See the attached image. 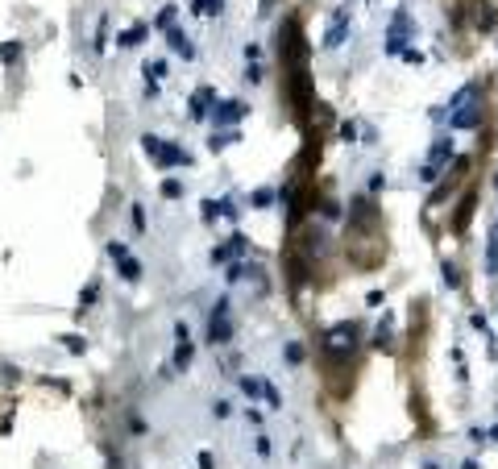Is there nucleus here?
<instances>
[{"mask_svg":"<svg viewBox=\"0 0 498 469\" xmlns=\"http://www.w3.org/2000/svg\"><path fill=\"white\" fill-rule=\"evenodd\" d=\"M353 345H357V324H337V328L324 337V353H328L332 362H345V357L353 353Z\"/></svg>","mask_w":498,"mask_h":469,"instance_id":"1","label":"nucleus"},{"mask_svg":"<svg viewBox=\"0 0 498 469\" xmlns=\"http://www.w3.org/2000/svg\"><path fill=\"white\" fill-rule=\"evenodd\" d=\"M141 150L150 154V158H158L162 166H179V162H187V154L179 150V145H166L162 137H154V133H145L141 137Z\"/></svg>","mask_w":498,"mask_h":469,"instance_id":"2","label":"nucleus"},{"mask_svg":"<svg viewBox=\"0 0 498 469\" xmlns=\"http://www.w3.org/2000/svg\"><path fill=\"white\" fill-rule=\"evenodd\" d=\"M208 341H212V345H224V341H233L229 299H216V312H212V320H208Z\"/></svg>","mask_w":498,"mask_h":469,"instance_id":"3","label":"nucleus"},{"mask_svg":"<svg viewBox=\"0 0 498 469\" xmlns=\"http://www.w3.org/2000/svg\"><path fill=\"white\" fill-rule=\"evenodd\" d=\"M108 254L116 258V266H121V278H129V283H137V278H141V262H137V258H129V249H125L121 241H112V245H108Z\"/></svg>","mask_w":498,"mask_h":469,"instance_id":"4","label":"nucleus"},{"mask_svg":"<svg viewBox=\"0 0 498 469\" xmlns=\"http://www.w3.org/2000/svg\"><path fill=\"white\" fill-rule=\"evenodd\" d=\"M449 125H453V129H478V125H482V100H478V104H461Z\"/></svg>","mask_w":498,"mask_h":469,"instance_id":"5","label":"nucleus"},{"mask_svg":"<svg viewBox=\"0 0 498 469\" xmlns=\"http://www.w3.org/2000/svg\"><path fill=\"white\" fill-rule=\"evenodd\" d=\"M349 21H353V17H349V8H341V12L332 17V25H328V33H324V46H328V50L345 42V33H349Z\"/></svg>","mask_w":498,"mask_h":469,"instance_id":"6","label":"nucleus"},{"mask_svg":"<svg viewBox=\"0 0 498 469\" xmlns=\"http://www.w3.org/2000/svg\"><path fill=\"white\" fill-rule=\"evenodd\" d=\"M212 116H216V125H233V121H241V116H245V104H237V100H224V104H220Z\"/></svg>","mask_w":498,"mask_h":469,"instance_id":"7","label":"nucleus"},{"mask_svg":"<svg viewBox=\"0 0 498 469\" xmlns=\"http://www.w3.org/2000/svg\"><path fill=\"white\" fill-rule=\"evenodd\" d=\"M241 249H245V237H241V233H233L224 245H216V249H212V262H224V258H233V254H241Z\"/></svg>","mask_w":498,"mask_h":469,"instance_id":"8","label":"nucleus"},{"mask_svg":"<svg viewBox=\"0 0 498 469\" xmlns=\"http://www.w3.org/2000/svg\"><path fill=\"white\" fill-rule=\"evenodd\" d=\"M474 25H478V29H495V25H498V8L482 0V4H478V12H474Z\"/></svg>","mask_w":498,"mask_h":469,"instance_id":"9","label":"nucleus"},{"mask_svg":"<svg viewBox=\"0 0 498 469\" xmlns=\"http://www.w3.org/2000/svg\"><path fill=\"white\" fill-rule=\"evenodd\" d=\"M474 204H478V195L470 191V195L461 200V208H457V216H453V229H457V233H461V229L470 224V216H474Z\"/></svg>","mask_w":498,"mask_h":469,"instance_id":"10","label":"nucleus"},{"mask_svg":"<svg viewBox=\"0 0 498 469\" xmlns=\"http://www.w3.org/2000/svg\"><path fill=\"white\" fill-rule=\"evenodd\" d=\"M166 37H170V50H175V54H183V58H191V54H195V46L187 42V33H183V29H170Z\"/></svg>","mask_w":498,"mask_h":469,"instance_id":"11","label":"nucleus"},{"mask_svg":"<svg viewBox=\"0 0 498 469\" xmlns=\"http://www.w3.org/2000/svg\"><path fill=\"white\" fill-rule=\"evenodd\" d=\"M449 154H453V137H441V141L432 145V158H428V166H436V170H441V162H445Z\"/></svg>","mask_w":498,"mask_h":469,"instance_id":"12","label":"nucleus"},{"mask_svg":"<svg viewBox=\"0 0 498 469\" xmlns=\"http://www.w3.org/2000/svg\"><path fill=\"white\" fill-rule=\"evenodd\" d=\"M208 100H212V91H208V87H199V91L191 96V116H204V112H208Z\"/></svg>","mask_w":498,"mask_h":469,"instance_id":"13","label":"nucleus"},{"mask_svg":"<svg viewBox=\"0 0 498 469\" xmlns=\"http://www.w3.org/2000/svg\"><path fill=\"white\" fill-rule=\"evenodd\" d=\"M145 33H150V29H145V25H133V29H125V33H121V37H116V42H121V46H137V42H141V37H145Z\"/></svg>","mask_w":498,"mask_h":469,"instance_id":"14","label":"nucleus"},{"mask_svg":"<svg viewBox=\"0 0 498 469\" xmlns=\"http://www.w3.org/2000/svg\"><path fill=\"white\" fill-rule=\"evenodd\" d=\"M191 366V341H179V349H175V370H187Z\"/></svg>","mask_w":498,"mask_h":469,"instance_id":"15","label":"nucleus"},{"mask_svg":"<svg viewBox=\"0 0 498 469\" xmlns=\"http://www.w3.org/2000/svg\"><path fill=\"white\" fill-rule=\"evenodd\" d=\"M229 141H237V129H224V133H212V137H208V145H212V150H224Z\"/></svg>","mask_w":498,"mask_h":469,"instance_id":"16","label":"nucleus"},{"mask_svg":"<svg viewBox=\"0 0 498 469\" xmlns=\"http://www.w3.org/2000/svg\"><path fill=\"white\" fill-rule=\"evenodd\" d=\"M104 37H108V17H100V25H96V37H91V50H96V54L104 50Z\"/></svg>","mask_w":498,"mask_h":469,"instance_id":"17","label":"nucleus"},{"mask_svg":"<svg viewBox=\"0 0 498 469\" xmlns=\"http://www.w3.org/2000/svg\"><path fill=\"white\" fill-rule=\"evenodd\" d=\"M21 58V42H4L0 46V62H17Z\"/></svg>","mask_w":498,"mask_h":469,"instance_id":"18","label":"nucleus"},{"mask_svg":"<svg viewBox=\"0 0 498 469\" xmlns=\"http://www.w3.org/2000/svg\"><path fill=\"white\" fill-rule=\"evenodd\" d=\"M486 266H490V270H498V224H495V233H490V249H486Z\"/></svg>","mask_w":498,"mask_h":469,"instance_id":"19","label":"nucleus"},{"mask_svg":"<svg viewBox=\"0 0 498 469\" xmlns=\"http://www.w3.org/2000/svg\"><path fill=\"white\" fill-rule=\"evenodd\" d=\"M162 195H166V200H179V195H183V183H179V179H166V183H162Z\"/></svg>","mask_w":498,"mask_h":469,"instance_id":"20","label":"nucleus"},{"mask_svg":"<svg viewBox=\"0 0 498 469\" xmlns=\"http://www.w3.org/2000/svg\"><path fill=\"white\" fill-rule=\"evenodd\" d=\"M270 200H274V191H254V208H270Z\"/></svg>","mask_w":498,"mask_h":469,"instance_id":"21","label":"nucleus"},{"mask_svg":"<svg viewBox=\"0 0 498 469\" xmlns=\"http://www.w3.org/2000/svg\"><path fill=\"white\" fill-rule=\"evenodd\" d=\"M91 299H96V283H87V287H83V295H79V308H91Z\"/></svg>","mask_w":498,"mask_h":469,"instance_id":"22","label":"nucleus"},{"mask_svg":"<svg viewBox=\"0 0 498 469\" xmlns=\"http://www.w3.org/2000/svg\"><path fill=\"white\" fill-rule=\"evenodd\" d=\"M445 283H449V287H457V283H461V274H457V266H445Z\"/></svg>","mask_w":498,"mask_h":469,"instance_id":"23","label":"nucleus"},{"mask_svg":"<svg viewBox=\"0 0 498 469\" xmlns=\"http://www.w3.org/2000/svg\"><path fill=\"white\" fill-rule=\"evenodd\" d=\"M287 362H295V366H299V362H303V349H299V345H287Z\"/></svg>","mask_w":498,"mask_h":469,"instance_id":"24","label":"nucleus"},{"mask_svg":"<svg viewBox=\"0 0 498 469\" xmlns=\"http://www.w3.org/2000/svg\"><path fill=\"white\" fill-rule=\"evenodd\" d=\"M266 403H270V407H283V399H278V391H274L270 382H266Z\"/></svg>","mask_w":498,"mask_h":469,"instance_id":"25","label":"nucleus"},{"mask_svg":"<svg viewBox=\"0 0 498 469\" xmlns=\"http://www.w3.org/2000/svg\"><path fill=\"white\" fill-rule=\"evenodd\" d=\"M195 8H199V12H220V0H199Z\"/></svg>","mask_w":498,"mask_h":469,"instance_id":"26","label":"nucleus"},{"mask_svg":"<svg viewBox=\"0 0 498 469\" xmlns=\"http://www.w3.org/2000/svg\"><path fill=\"white\" fill-rule=\"evenodd\" d=\"M199 469H212V453H199Z\"/></svg>","mask_w":498,"mask_h":469,"instance_id":"27","label":"nucleus"},{"mask_svg":"<svg viewBox=\"0 0 498 469\" xmlns=\"http://www.w3.org/2000/svg\"><path fill=\"white\" fill-rule=\"evenodd\" d=\"M495 187H498V175H495Z\"/></svg>","mask_w":498,"mask_h":469,"instance_id":"28","label":"nucleus"}]
</instances>
